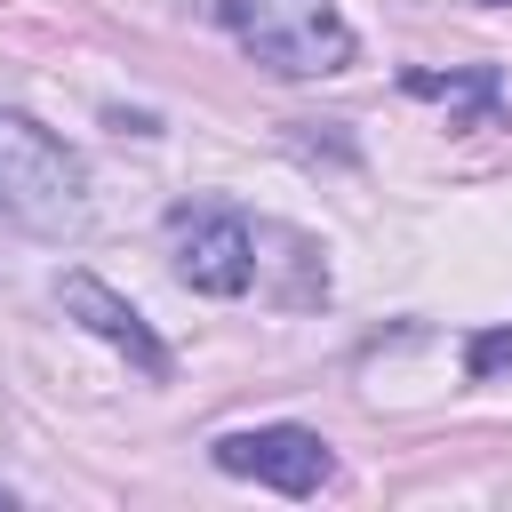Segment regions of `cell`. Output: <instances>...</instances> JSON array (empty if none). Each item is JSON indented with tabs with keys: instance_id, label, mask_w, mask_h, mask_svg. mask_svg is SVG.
Instances as JSON below:
<instances>
[{
	"instance_id": "6da1fadb",
	"label": "cell",
	"mask_w": 512,
	"mask_h": 512,
	"mask_svg": "<svg viewBox=\"0 0 512 512\" xmlns=\"http://www.w3.org/2000/svg\"><path fill=\"white\" fill-rule=\"evenodd\" d=\"M0 216L32 240H72L88 224V168L32 112H0Z\"/></svg>"
},
{
	"instance_id": "9c48e42d",
	"label": "cell",
	"mask_w": 512,
	"mask_h": 512,
	"mask_svg": "<svg viewBox=\"0 0 512 512\" xmlns=\"http://www.w3.org/2000/svg\"><path fill=\"white\" fill-rule=\"evenodd\" d=\"M480 8H512V0H480Z\"/></svg>"
},
{
	"instance_id": "ba28073f",
	"label": "cell",
	"mask_w": 512,
	"mask_h": 512,
	"mask_svg": "<svg viewBox=\"0 0 512 512\" xmlns=\"http://www.w3.org/2000/svg\"><path fill=\"white\" fill-rule=\"evenodd\" d=\"M8 504H16V496H8V488H0V512H8Z\"/></svg>"
},
{
	"instance_id": "7a4b0ae2",
	"label": "cell",
	"mask_w": 512,
	"mask_h": 512,
	"mask_svg": "<svg viewBox=\"0 0 512 512\" xmlns=\"http://www.w3.org/2000/svg\"><path fill=\"white\" fill-rule=\"evenodd\" d=\"M216 16L280 80H328L352 64V24L336 0H216Z\"/></svg>"
},
{
	"instance_id": "277c9868",
	"label": "cell",
	"mask_w": 512,
	"mask_h": 512,
	"mask_svg": "<svg viewBox=\"0 0 512 512\" xmlns=\"http://www.w3.org/2000/svg\"><path fill=\"white\" fill-rule=\"evenodd\" d=\"M216 472L232 480H256V488H280V496H312L328 480V440L304 432V424H256V432H224L216 448Z\"/></svg>"
},
{
	"instance_id": "52a82bcc",
	"label": "cell",
	"mask_w": 512,
	"mask_h": 512,
	"mask_svg": "<svg viewBox=\"0 0 512 512\" xmlns=\"http://www.w3.org/2000/svg\"><path fill=\"white\" fill-rule=\"evenodd\" d=\"M464 368H472V376H496V368H512V328H480V336L464 344Z\"/></svg>"
},
{
	"instance_id": "8992f818",
	"label": "cell",
	"mask_w": 512,
	"mask_h": 512,
	"mask_svg": "<svg viewBox=\"0 0 512 512\" xmlns=\"http://www.w3.org/2000/svg\"><path fill=\"white\" fill-rule=\"evenodd\" d=\"M408 96H432L464 120H488L496 112V72H408Z\"/></svg>"
},
{
	"instance_id": "5b68a950",
	"label": "cell",
	"mask_w": 512,
	"mask_h": 512,
	"mask_svg": "<svg viewBox=\"0 0 512 512\" xmlns=\"http://www.w3.org/2000/svg\"><path fill=\"white\" fill-rule=\"evenodd\" d=\"M56 304H64V312H72L88 336H104L112 352H128L144 376H168V344L152 336V320H144V312H136L120 288H104L96 272H56Z\"/></svg>"
},
{
	"instance_id": "3957f363",
	"label": "cell",
	"mask_w": 512,
	"mask_h": 512,
	"mask_svg": "<svg viewBox=\"0 0 512 512\" xmlns=\"http://www.w3.org/2000/svg\"><path fill=\"white\" fill-rule=\"evenodd\" d=\"M168 248L176 280L200 296H240L256 280V232L240 208H168Z\"/></svg>"
}]
</instances>
